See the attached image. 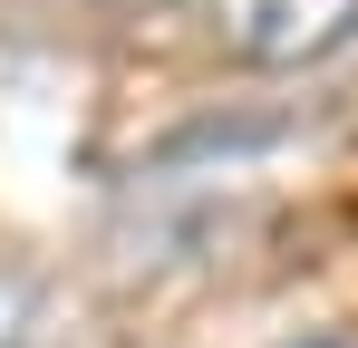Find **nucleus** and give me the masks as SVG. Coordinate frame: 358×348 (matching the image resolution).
Wrapping results in <instances>:
<instances>
[{
    "label": "nucleus",
    "instance_id": "f257e3e1",
    "mask_svg": "<svg viewBox=\"0 0 358 348\" xmlns=\"http://www.w3.org/2000/svg\"><path fill=\"white\" fill-rule=\"evenodd\" d=\"M213 29L242 68L291 78V68H320L358 39V0H213Z\"/></svg>",
    "mask_w": 358,
    "mask_h": 348
},
{
    "label": "nucleus",
    "instance_id": "f03ea898",
    "mask_svg": "<svg viewBox=\"0 0 358 348\" xmlns=\"http://www.w3.org/2000/svg\"><path fill=\"white\" fill-rule=\"evenodd\" d=\"M291 348H349V339H291Z\"/></svg>",
    "mask_w": 358,
    "mask_h": 348
}]
</instances>
